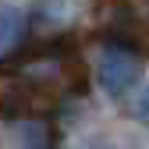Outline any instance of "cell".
Masks as SVG:
<instances>
[{
    "mask_svg": "<svg viewBox=\"0 0 149 149\" xmlns=\"http://www.w3.org/2000/svg\"><path fill=\"white\" fill-rule=\"evenodd\" d=\"M96 78H100L103 92L124 96V92H132L142 82V61L124 46H107L100 57V68H96Z\"/></svg>",
    "mask_w": 149,
    "mask_h": 149,
    "instance_id": "obj_1",
    "label": "cell"
},
{
    "mask_svg": "<svg viewBox=\"0 0 149 149\" xmlns=\"http://www.w3.org/2000/svg\"><path fill=\"white\" fill-rule=\"evenodd\" d=\"M25 149H53L50 128H46L43 121H29V124H25Z\"/></svg>",
    "mask_w": 149,
    "mask_h": 149,
    "instance_id": "obj_3",
    "label": "cell"
},
{
    "mask_svg": "<svg viewBox=\"0 0 149 149\" xmlns=\"http://www.w3.org/2000/svg\"><path fill=\"white\" fill-rule=\"evenodd\" d=\"M132 110H135V117H139L142 124H149V85L139 92V100H135V107H132Z\"/></svg>",
    "mask_w": 149,
    "mask_h": 149,
    "instance_id": "obj_4",
    "label": "cell"
},
{
    "mask_svg": "<svg viewBox=\"0 0 149 149\" xmlns=\"http://www.w3.org/2000/svg\"><path fill=\"white\" fill-rule=\"evenodd\" d=\"M25 32V18L14 4H0V53H7Z\"/></svg>",
    "mask_w": 149,
    "mask_h": 149,
    "instance_id": "obj_2",
    "label": "cell"
}]
</instances>
